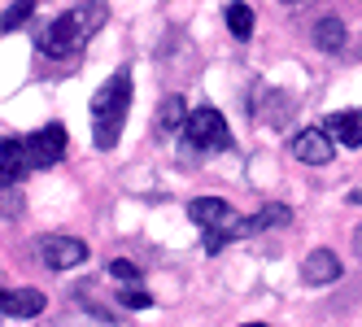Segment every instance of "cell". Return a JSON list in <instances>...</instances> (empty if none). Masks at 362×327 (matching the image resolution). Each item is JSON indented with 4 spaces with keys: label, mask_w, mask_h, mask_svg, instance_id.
Segmentation results:
<instances>
[{
    "label": "cell",
    "mask_w": 362,
    "mask_h": 327,
    "mask_svg": "<svg viewBox=\"0 0 362 327\" xmlns=\"http://www.w3.org/2000/svg\"><path fill=\"white\" fill-rule=\"evenodd\" d=\"M301 280L305 284H336L341 280V258L332 249H315L305 262H301Z\"/></svg>",
    "instance_id": "30bf717a"
},
{
    "label": "cell",
    "mask_w": 362,
    "mask_h": 327,
    "mask_svg": "<svg viewBox=\"0 0 362 327\" xmlns=\"http://www.w3.org/2000/svg\"><path fill=\"white\" fill-rule=\"evenodd\" d=\"M44 292L40 288H0V314H9V319H35L44 314Z\"/></svg>",
    "instance_id": "ba28073f"
},
{
    "label": "cell",
    "mask_w": 362,
    "mask_h": 327,
    "mask_svg": "<svg viewBox=\"0 0 362 327\" xmlns=\"http://www.w3.org/2000/svg\"><path fill=\"white\" fill-rule=\"evenodd\" d=\"M31 170V157H27V140H0V184H22Z\"/></svg>",
    "instance_id": "9c48e42d"
},
{
    "label": "cell",
    "mask_w": 362,
    "mask_h": 327,
    "mask_svg": "<svg viewBox=\"0 0 362 327\" xmlns=\"http://www.w3.org/2000/svg\"><path fill=\"white\" fill-rule=\"evenodd\" d=\"M0 214H22V192H18V184H0Z\"/></svg>",
    "instance_id": "ffe728a7"
},
{
    "label": "cell",
    "mask_w": 362,
    "mask_h": 327,
    "mask_svg": "<svg viewBox=\"0 0 362 327\" xmlns=\"http://www.w3.org/2000/svg\"><path fill=\"white\" fill-rule=\"evenodd\" d=\"M127 109H132V70L122 66L92 96V140H96V148H114L118 144Z\"/></svg>",
    "instance_id": "6da1fadb"
},
{
    "label": "cell",
    "mask_w": 362,
    "mask_h": 327,
    "mask_svg": "<svg viewBox=\"0 0 362 327\" xmlns=\"http://www.w3.org/2000/svg\"><path fill=\"white\" fill-rule=\"evenodd\" d=\"M110 275H114V280H127V284H136V280H140V266H136V262H122V258H118V262H110Z\"/></svg>",
    "instance_id": "7402d4cb"
},
{
    "label": "cell",
    "mask_w": 362,
    "mask_h": 327,
    "mask_svg": "<svg viewBox=\"0 0 362 327\" xmlns=\"http://www.w3.org/2000/svg\"><path fill=\"white\" fill-rule=\"evenodd\" d=\"M249 105H253V122H267V127H284V122L293 118L297 100H293V92H284V88L257 83V92H253Z\"/></svg>",
    "instance_id": "277c9868"
},
{
    "label": "cell",
    "mask_w": 362,
    "mask_h": 327,
    "mask_svg": "<svg viewBox=\"0 0 362 327\" xmlns=\"http://www.w3.org/2000/svg\"><path fill=\"white\" fill-rule=\"evenodd\" d=\"M35 254L48 270H70V266H83L88 262V244L74 240V236H40L35 240Z\"/></svg>",
    "instance_id": "3957f363"
},
{
    "label": "cell",
    "mask_w": 362,
    "mask_h": 327,
    "mask_svg": "<svg viewBox=\"0 0 362 327\" xmlns=\"http://www.w3.org/2000/svg\"><path fill=\"white\" fill-rule=\"evenodd\" d=\"M118 301H122L127 310H148V306H153V297H148L144 288H127V292H118Z\"/></svg>",
    "instance_id": "44dd1931"
},
{
    "label": "cell",
    "mask_w": 362,
    "mask_h": 327,
    "mask_svg": "<svg viewBox=\"0 0 362 327\" xmlns=\"http://www.w3.org/2000/svg\"><path fill=\"white\" fill-rule=\"evenodd\" d=\"M288 153H293L297 162H305V166H327V162L336 157V140H332L323 127H305V131L293 136Z\"/></svg>",
    "instance_id": "8992f818"
},
{
    "label": "cell",
    "mask_w": 362,
    "mask_h": 327,
    "mask_svg": "<svg viewBox=\"0 0 362 327\" xmlns=\"http://www.w3.org/2000/svg\"><path fill=\"white\" fill-rule=\"evenodd\" d=\"M284 222H293V210L288 206H267V210H257L249 214V232H271V227H284Z\"/></svg>",
    "instance_id": "2e32d148"
},
{
    "label": "cell",
    "mask_w": 362,
    "mask_h": 327,
    "mask_svg": "<svg viewBox=\"0 0 362 327\" xmlns=\"http://www.w3.org/2000/svg\"><path fill=\"white\" fill-rule=\"evenodd\" d=\"M188 148H231V131H227V122H223V114L218 109H210V105H201V109H192L188 114V122H184V153Z\"/></svg>",
    "instance_id": "7a4b0ae2"
},
{
    "label": "cell",
    "mask_w": 362,
    "mask_h": 327,
    "mask_svg": "<svg viewBox=\"0 0 362 327\" xmlns=\"http://www.w3.org/2000/svg\"><path fill=\"white\" fill-rule=\"evenodd\" d=\"M284 5H301V0H284Z\"/></svg>",
    "instance_id": "d4e9b609"
},
{
    "label": "cell",
    "mask_w": 362,
    "mask_h": 327,
    "mask_svg": "<svg viewBox=\"0 0 362 327\" xmlns=\"http://www.w3.org/2000/svg\"><path fill=\"white\" fill-rule=\"evenodd\" d=\"M105 0H79V5L70 9V22H74V31H79V40L96 35L100 27H105Z\"/></svg>",
    "instance_id": "4fadbf2b"
},
{
    "label": "cell",
    "mask_w": 362,
    "mask_h": 327,
    "mask_svg": "<svg viewBox=\"0 0 362 327\" xmlns=\"http://www.w3.org/2000/svg\"><path fill=\"white\" fill-rule=\"evenodd\" d=\"M227 31L236 35V40L253 35V9L245 5V0H231V5H227Z\"/></svg>",
    "instance_id": "ac0fdd59"
},
{
    "label": "cell",
    "mask_w": 362,
    "mask_h": 327,
    "mask_svg": "<svg viewBox=\"0 0 362 327\" xmlns=\"http://www.w3.org/2000/svg\"><path fill=\"white\" fill-rule=\"evenodd\" d=\"M184 122H188L184 96H166V100H162V109H158V127H162V131H179Z\"/></svg>",
    "instance_id": "e0dca14e"
},
{
    "label": "cell",
    "mask_w": 362,
    "mask_h": 327,
    "mask_svg": "<svg viewBox=\"0 0 362 327\" xmlns=\"http://www.w3.org/2000/svg\"><path fill=\"white\" fill-rule=\"evenodd\" d=\"M27 157H31V170H44V166H57L66 157V127H40L27 136Z\"/></svg>",
    "instance_id": "5b68a950"
},
{
    "label": "cell",
    "mask_w": 362,
    "mask_h": 327,
    "mask_svg": "<svg viewBox=\"0 0 362 327\" xmlns=\"http://www.w3.org/2000/svg\"><path fill=\"white\" fill-rule=\"evenodd\" d=\"M245 327H267V323H245Z\"/></svg>",
    "instance_id": "cb8c5ba5"
},
{
    "label": "cell",
    "mask_w": 362,
    "mask_h": 327,
    "mask_svg": "<svg viewBox=\"0 0 362 327\" xmlns=\"http://www.w3.org/2000/svg\"><path fill=\"white\" fill-rule=\"evenodd\" d=\"M31 13H35V0H18L13 9L0 13V31H18V27H27Z\"/></svg>",
    "instance_id": "d6986e66"
},
{
    "label": "cell",
    "mask_w": 362,
    "mask_h": 327,
    "mask_svg": "<svg viewBox=\"0 0 362 327\" xmlns=\"http://www.w3.org/2000/svg\"><path fill=\"white\" fill-rule=\"evenodd\" d=\"M315 48H323V53H341L345 48V22L341 18H319L315 22Z\"/></svg>",
    "instance_id": "9a60e30c"
},
{
    "label": "cell",
    "mask_w": 362,
    "mask_h": 327,
    "mask_svg": "<svg viewBox=\"0 0 362 327\" xmlns=\"http://www.w3.org/2000/svg\"><path fill=\"white\" fill-rule=\"evenodd\" d=\"M245 236H253L249 232V218H223L218 227H205V254H218L223 244H231V240H245Z\"/></svg>",
    "instance_id": "5bb4252c"
},
{
    "label": "cell",
    "mask_w": 362,
    "mask_h": 327,
    "mask_svg": "<svg viewBox=\"0 0 362 327\" xmlns=\"http://www.w3.org/2000/svg\"><path fill=\"white\" fill-rule=\"evenodd\" d=\"M35 48H40L44 57H70L74 48H83V40H79V31H74L70 13H62L57 22H48V27L40 31V40H35Z\"/></svg>",
    "instance_id": "52a82bcc"
},
{
    "label": "cell",
    "mask_w": 362,
    "mask_h": 327,
    "mask_svg": "<svg viewBox=\"0 0 362 327\" xmlns=\"http://www.w3.org/2000/svg\"><path fill=\"white\" fill-rule=\"evenodd\" d=\"M231 214H236V210H231L223 196H197V201H188V218L197 222L201 232H205V227H218V222L231 218Z\"/></svg>",
    "instance_id": "7c38bea8"
},
{
    "label": "cell",
    "mask_w": 362,
    "mask_h": 327,
    "mask_svg": "<svg viewBox=\"0 0 362 327\" xmlns=\"http://www.w3.org/2000/svg\"><path fill=\"white\" fill-rule=\"evenodd\" d=\"M323 131H327L336 144L358 148V144H362V109H341V114H332Z\"/></svg>",
    "instance_id": "8fae6325"
},
{
    "label": "cell",
    "mask_w": 362,
    "mask_h": 327,
    "mask_svg": "<svg viewBox=\"0 0 362 327\" xmlns=\"http://www.w3.org/2000/svg\"><path fill=\"white\" fill-rule=\"evenodd\" d=\"M354 254H358V258H362V227H358V232H354Z\"/></svg>",
    "instance_id": "603a6c76"
}]
</instances>
